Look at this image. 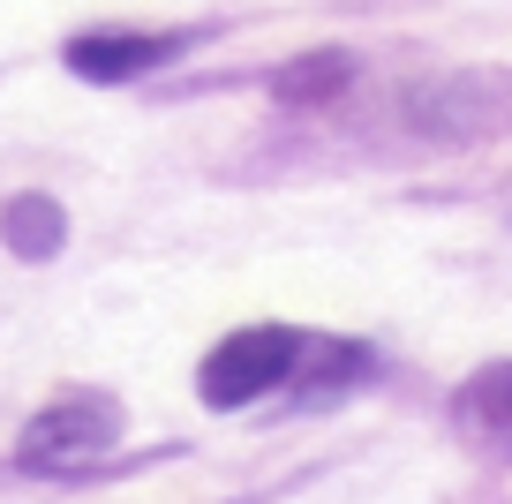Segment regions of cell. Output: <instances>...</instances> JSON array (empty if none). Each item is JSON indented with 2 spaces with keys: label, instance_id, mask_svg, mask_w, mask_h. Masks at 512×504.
I'll return each mask as SVG.
<instances>
[{
  "label": "cell",
  "instance_id": "obj_3",
  "mask_svg": "<svg viewBox=\"0 0 512 504\" xmlns=\"http://www.w3.org/2000/svg\"><path fill=\"white\" fill-rule=\"evenodd\" d=\"M166 53H174V38L98 31V38H76V46H68V68H76L83 83H128V76H144V68H159Z\"/></svg>",
  "mask_w": 512,
  "mask_h": 504
},
{
  "label": "cell",
  "instance_id": "obj_5",
  "mask_svg": "<svg viewBox=\"0 0 512 504\" xmlns=\"http://www.w3.org/2000/svg\"><path fill=\"white\" fill-rule=\"evenodd\" d=\"M0 234H8V249H16V256H53V249H61V234H68V219H61L53 196H16V204L0 211Z\"/></svg>",
  "mask_w": 512,
  "mask_h": 504
},
{
  "label": "cell",
  "instance_id": "obj_4",
  "mask_svg": "<svg viewBox=\"0 0 512 504\" xmlns=\"http://www.w3.org/2000/svg\"><path fill=\"white\" fill-rule=\"evenodd\" d=\"M460 422L482 437H512V362H490L460 384Z\"/></svg>",
  "mask_w": 512,
  "mask_h": 504
},
{
  "label": "cell",
  "instance_id": "obj_2",
  "mask_svg": "<svg viewBox=\"0 0 512 504\" xmlns=\"http://www.w3.org/2000/svg\"><path fill=\"white\" fill-rule=\"evenodd\" d=\"M294 362H302V339L279 331V324H256V331H234V339L196 369V392H204L211 407H249V399H264L279 377H294Z\"/></svg>",
  "mask_w": 512,
  "mask_h": 504
},
{
  "label": "cell",
  "instance_id": "obj_6",
  "mask_svg": "<svg viewBox=\"0 0 512 504\" xmlns=\"http://www.w3.org/2000/svg\"><path fill=\"white\" fill-rule=\"evenodd\" d=\"M347 53H309V61L279 68V98L287 106H324V98H339V83H347Z\"/></svg>",
  "mask_w": 512,
  "mask_h": 504
},
{
  "label": "cell",
  "instance_id": "obj_1",
  "mask_svg": "<svg viewBox=\"0 0 512 504\" xmlns=\"http://www.w3.org/2000/svg\"><path fill=\"white\" fill-rule=\"evenodd\" d=\"M113 444H121V407H113L106 392H76V399L38 414L16 452H23V467H38V474H83V467H98Z\"/></svg>",
  "mask_w": 512,
  "mask_h": 504
}]
</instances>
